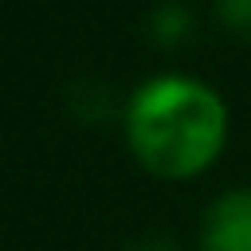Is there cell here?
Masks as SVG:
<instances>
[{"mask_svg":"<svg viewBox=\"0 0 251 251\" xmlns=\"http://www.w3.org/2000/svg\"><path fill=\"white\" fill-rule=\"evenodd\" d=\"M204 251H251V188L220 192L200 224Z\"/></svg>","mask_w":251,"mask_h":251,"instance_id":"2","label":"cell"},{"mask_svg":"<svg viewBox=\"0 0 251 251\" xmlns=\"http://www.w3.org/2000/svg\"><path fill=\"white\" fill-rule=\"evenodd\" d=\"M216 16L235 39L251 43V0H216Z\"/></svg>","mask_w":251,"mask_h":251,"instance_id":"4","label":"cell"},{"mask_svg":"<svg viewBox=\"0 0 251 251\" xmlns=\"http://www.w3.org/2000/svg\"><path fill=\"white\" fill-rule=\"evenodd\" d=\"M192 31V16L184 12V4H176V0H165V4H157L153 12H149V35L157 39V43H180L184 35Z\"/></svg>","mask_w":251,"mask_h":251,"instance_id":"3","label":"cell"},{"mask_svg":"<svg viewBox=\"0 0 251 251\" xmlns=\"http://www.w3.org/2000/svg\"><path fill=\"white\" fill-rule=\"evenodd\" d=\"M129 251H176V243H173V239H161V235H157V239H141V243H133Z\"/></svg>","mask_w":251,"mask_h":251,"instance_id":"5","label":"cell"},{"mask_svg":"<svg viewBox=\"0 0 251 251\" xmlns=\"http://www.w3.org/2000/svg\"><path fill=\"white\" fill-rule=\"evenodd\" d=\"M133 157L157 176H192L212 165L227 137L224 98L184 75H161L133 90L126 110Z\"/></svg>","mask_w":251,"mask_h":251,"instance_id":"1","label":"cell"}]
</instances>
